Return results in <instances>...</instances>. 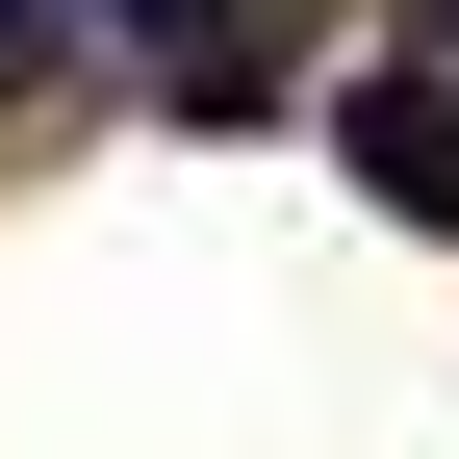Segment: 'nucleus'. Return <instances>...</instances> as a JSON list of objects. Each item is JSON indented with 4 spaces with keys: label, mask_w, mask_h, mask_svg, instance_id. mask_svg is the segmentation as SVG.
<instances>
[{
    "label": "nucleus",
    "mask_w": 459,
    "mask_h": 459,
    "mask_svg": "<svg viewBox=\"0 0 459 459\" xmlns=\"http://www.w3.org/2000/svg\"><path fill=\"white\" fill-rule=\"evenodd\" d=\"M102 26H153V51H179V26H230V0H102Z\"/></svg>",
    "instance_id": "f03ea898"
},
{
    "label": "nucleus",
    "mask_w": 459,
    "mask_h": 459,
    "mask_svg": "<svg viewBox=\"0 0 459 459\" xmlns=\"http://www.w3.org/2000/svg\"><path fill=\"white\" fill-rule=\"evenodd\" d=\"M434 26H459V0H434Z\"/></svg>",
    "instance_id": "20e7f679"
},
{
    "label": "nucleus",
    "mask_w": 459,
    "mask_h": 459,
    "mask_svg": "<svg viewBox=\"0 0 459 459\" xmlns=\"http://www.w3.org/2000/svg\"><path fill=\"white\" fill-rule=\"evenodd\" d=\"M26 51H51V0H0V77H26Z\"/></svg>",
    "instance_id": "7ed1b4c3"
},
{
    "label": "nucleus",
    "mask_w": 459,
    "mask_h": 459,
    "mask_svg": "<svg viewBox=\"0 0 459 459\" xmlns=\"http://www.w3.org/2000/svg\"><path fill=\"white\" fill-rule=\"evenodd\" d=\"M332 179H358V204H409V230H459V77H434V51L332 77Z\"/></svg>",
    "instance_id": "f257e3e1"
}]
</instances>
